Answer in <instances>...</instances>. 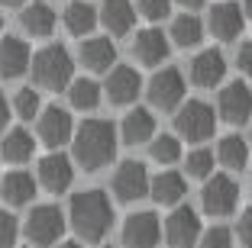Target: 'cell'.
<instances>
[{
	"mask_svg": "<svg viewBox=\"0 0 252 248\" xmlns=\"http://www.w3.org/2000/svg\"><path fill=\"white\" fill-rule=\"evenodd\" d=\"M139 87H142V78H139V71L129 68V65H117L110 71V78H107V97H110V103H117V107L133 103L136 97H139Z\"/></svg>",
	"mask_w": 252,
	"mask_h": 248,
	"instance_id": "cell-16",
	"label": "cell"
},
{
	"mask_svg": "<svg viewBox=\"0 0 252 248\" xmlns=\"http://www.w3.org/2000/svg\"><path fill=\"white\" fill-rule=\"evenodd\" d=\"M217 161L230 171H243L246 161H249V142L243 136H223L220 145H217Z\"/></svg>",
	"mask_w": 252,
	"mask_h": 248,
	"instance_id": "cell-26",
	"label": "cell"
},
{
	"mask_svg": "<svg viewBox=\"0 0 252 248\" xmlns=\"http://www.w3.org/2000/svg\"><path fill=\"white\" fill-rule=\"evenodd\" d=\"M175 129H178L181 139L188 142H204L214 136L217 129V116H214V107L204 100H188L178 107V116H175Z\"/></svg>",
	"mask_w": 252,
	"mask_h": 248,
	"instance_id": "cell-5",
	"label": "cell"
},
{
	"mask_svg": "<svg viewBox=\"0 0 252 248\" xmlns=\"http://www.w3.org/2000/svg\"><path fill=\"white\" fill-rule=\"evenodd\" d=\"M13 113H16L20 119H32V116H39V113H42V100H39V90H32V87L16 90V97H13Z\"/></svg>",
	"mask_w": 252,
	"mask_h": 248,
	"instance_id": "cell-31",
	"label": "cell"
},
{
	"mask_svg": "<svg viewBox=\"0 0 252 248\" xmlns=\"http://www.w3.org/2000/svg\"><path fill=\"white\" fill-rule=\"evenodd\" d=\"M74 161L84 171H100L117 158V126L110 119H84L71 136Z\"/></svg>",
	"mask_w": 252,
	"mask_h": 248,
	"instance_id": "cell-1",
	"label": "cell"
},
{
	"mask_svg": "<svg viewBox=\"0 0 252 248\" xmlns=\"http://www.w3.org/2000/svg\"><path fill=\"white\" fill-rule=\"evenodd\" d=\"M30 61H32V52L23 39L16 36L0 39V78H7V81L23 78L30 71Z\"/></svg>",
	"mask_w": 252,
	"mask_h": 248,
	"instance_id": "cell-15",
	"label": "cell"
},
{
	"mask_svg": "<svg viewBox=\"0 0 252 248\" xmlns=\"http://www.w3.org/2000/svg\"><path fill=\"white\" fill-rule=\"evenodd\" d=\"M162 239V222H158L156 213H133V216L123 222V245L126 248H156Z\"/></svg>",
	"mask_w": 252,
	"mask_h": 248,
	"instance_id": "cell-10",
	"label": "cell"
},
{
	"mask_svg": "<svg viewBox=\"0 0 252 248\" xmlns=\"http://www.w3.org/2000/svg\"><path fill=\"white\" fill-rule=\"evenodd\" d=\"M74 181V165L68 155L52 152L39 161V184H42L49 193H65Z\"/></svg>",
	"mask_w": 252,
	"mask_h": 248,
	"instance_id": "cell-13",
	"label": "cell"
},
{
	"mask_svg": "<svg viewBox=\"0 0 252 248\" xmlns=\"http://www.w3.org/2000/svg\"><path fill=\"white\" fill-rule=\"evenodd\" d=\"M236 235L243 242V248H252V206L239 216V226H236Z\"/></svg>",
	"mask_w": 252,
	"mask_h": 248,
	"instance_id": "cell-36",
	"label": "cell"
},
{
	"mask_svg": "<svg viewBox=\"0 0 252 248\" xmlns=\"http://www.w3.org/2000/svg\"><path fill=\"white\" fill-rule=\"evenodd\" d=\"M133 55L142 61V65L156 68L168 58V36L162 29H142L136 32V42H133Z\"/></svg>",
	"mask_w": 252,
	"mask_h": 248,
	"instance_id": "cell-18",
	"label": "cell"
},
{
	"mask_svg": "<svg viewBox=\"0 0 252 248\" xmlns=\"http://www.w3.org/2000/svg\"><path fill=\"white\" fill-rule=\"evenodd\" d=\"M97 23H104L107 32H113V36H126L136 26V10L129 0H104Z\"/></svg>",
	"mask_w": 252,
	"mask_h": 248,
	"instance_id": "cell-21",
	"label": "cell"
},
{
	"mask_svg": "<svg viewBox=\"0 0 252 248\" xmlns=\"http://www.w3.org/2000/svg\"><path fill=\"white\" fill-rule=\"evenodd\" d=\"M149 193H152V200L162 203V206H178L181 200H185V193H188V181H185V174H178V171H162L158 177L149 181Z\"/></svg>",
	"mask_w": 252,
	"mask_h": 248,
	"instance_id": "cell-20",
	"label": "cell"
},
{
	"mask_svg": "<svg viewBox=\"0 0 252 248\" xmlns=\"http://www.w3.org/2000/svg\"><path fill=\"white\" fill-rule=\"evenodd\" d=\"M81 65L88 68V71H110L113 61H117V49H113L110 39H84L81 42Z\"/></svg>",
	"mask_w": 252,
	"mask_h": 248,
	"instance_id": "cell-22",
	"label": "cell"
},
{
	"mask_svg": "<svg viewBox=\"0 0 252 248\" xmlns=\"http://www.w3.org/2000/svg\"><path fill=\"white\" fill-rule=\"evenodd\" d=\"M68 100L74 110H97L100 103V84L91 78H74L68 84Z\"/></svg>",
	"mask_w": 252,
	"mask_h": 248,
	"instance_id": "cell-29",
	"label": "cell"
},
{
	"mask_svg": "<svg viewBox=\"0 0 252 248\" xmlns=\"http://www.w3.org/2000/svg\"><path fill=\"white\" fill-rule=\"evenodd\" d=\"M32 152H36V142L26 129H10L3 136V145H0V158L13 161V165H23V161H30Z\"/></svg>",
	"mask_w": 252,
	"mask_h": 248,
	"instance_id": "cell-25",
	"label": "cell"
},
{
	"mask_svg": "<svg viewBox=\"0 0 252 248\" xmlns=\"http://www.w3.org/2000/svg\"><path fill=\"white\" fill-rule=\"evenodd\" d=\"M139 13L152 23L165 20V16L171 13V0H139Z\"/></svg>",
	"mask_w": 252,
	"mask_h": 248,
	"instance_id": "cell-35",
	"label": "cell"
},
{
	"mask_svg": "<svg viewBox=\"0 0 252 248\" xmlns=\"http://www.w3.org/2000/svg\"><path fill=\"white\" fill-rule=\"evenodd\" d=\"M181 7H188V10H194V7H204V3H207V0H178Z\"/></svg>",
	"mask_w": 252,
	"mask_h": 248,
	"instance_id": "cell-39",
	"label": "cell"
},
{
	"mask_svg": "<svg viewBox=\"0 0 252 248\" xmlns=\"http://www.w3.org/2000/svg\"><path fill=\"white\" fill-rule=\"evenodd\" d=\"M185 171H188V177H204V181H207V177L214 174V152H207V148L191 152L188 161H185Z\"/></svg>",
	"mask_w": 252,
	"mask_h": 248,
	"instance_id": "cell-32",
	"label": "cell"
},
{
	"mask_svg": "<svg viewBox=\"0 0 252 248\" xmlns=\"http://www.w3.org/2000/svg\"><path fill=\"white\" fill-rule=\"evenodd\" d=\"M226 74V58L217 49H204L197 58L191 61V81L197 87H217Z\"/></svg>",
	"mask_w": 252,
	"mask_h": 248,
	"instance_id": "cell-17",
	"label": "cell"
},
{
	"mask_svg": "<svg viewBox=\"0 0 252 248\" xmlns=\"http://www.w3.org/2000/svg\"><path fill=\"white\" fill-rule=\"evenodd\" d=\"M200 248H233V232L226 226H214L200 232Z\"/></svg>",
	"mask_w": 252,
	"mask_h": 248,
	"instance_id": "cell-34",
	"label": "cell"
},
{
	"mask_svg": "<svg viewBox=\"0 0 252 248\" xmlns=\"http://www.w3.org/2000/svg\"><path fill=\"white\" fill-rule=\"evenodd\" d=\"M149 171L142 161H123L117 171H113V197L120 200V203H136V200H142L149 193Z\"/></svg>",
	"mask_w": 252,
	"mask_h": 248,
	"instance_id": "cell-8",
	"label": "cell"
},
{
	"mask_svg": "<svg viewBox=\"0 0 252 248\" xmlns=\"http://www.w3.org/2000/svg\"><path fill=\"white\" fill-rule=\"evenodd\" d=\"M207 26L220 42H233V39L243 32L246 16H243V10H239V3H214V7H210V16H207Z\"/></svg>",
	"mask_w": 252,
	"mask_h": 248,
	"instance_id": "cell-14",
	"label": "cell"
},
{
	"mask_svg": "<svg viewBox=\"0 0 252 248\" xmlns=\"http://www.w3.org/2000/svg\"><path fill=\"white\" fill-rule=\"evenodd\" d=\"M0 29H3V16H0Z\"/></svg>",
	"mask_w": 252,
	"mask_h": 248,
	"instance_id": "cell-44",
	"label": "cell"
},
{
	"mask_svg": "<svg viewBox=\"0 0 252 248\" xmlns=\"http://www.w3.org/2000/svg\"><path fill=\"white\" fill-rule=\"evenodd\" d=\"M32 81L45 90H62L74 81V58L68 55L65 45H45L42 52H36L30 61Z\"/></svg>",
	"mask_w": 252,
	"mask_h": 248,
	"instance_id": "cell-3",
	"label": "cell"
},
{
	"mask_svg": "<svg viewBox=\"0 0 252 248\" xmlns=\"http://www.w3.org/2000/svg\"><path fill=\"white\" fill-rule=\"evenodd\" d=\"M94 26H97V10L91 7V3H84V0L68 3V10H65V29L71 32V36H88Z\"/></svg>",
	"mask_w": 252,
	"mask_h": 248,
	"instance_id": "cell-27",
	"label": "cell"
},
{
	"mask_svg": "<svg viewBox=\"0 0 252 248\" xmlns=\"http://www.w3.org/2000/svg\"><path fill=\"white\" fill-rule=\"evenodd\" d=\"M217 110H220V116L233 126L252 119V90L246 87L243 81L226 84V87L220 90V97H217Z\"/></svg>",
	"mask_w": 252,
	"mask_h": 248,
	"instance_id": "cell-11",
	"label": "cell"
},
{
	"mask_svg": "<svg viewBox=\"0 0 252 248\" xmlns=\"http://www.w3.org/2000/svg\"><path fill=\"white\" fill-rule=\"evenodd\" d=\"M171 39H175V45H181V49H194V45H200V39H204V23L194 13L178 16V20L171 23Z\"/></svg>",
	"mask_w": 252,
	"mask_h": 248,
	"instance_id": "cell-28",
	"label": "cell"
},
{
	"mask_svg": "<svg viewBox=\"0 0 252 248\" xmlns=\"http://www.w3.org/2000/svg\"><path fill=\"white\" fill-rule=\"evenodd\" d=\"M23 29L30 32V36H52L55 29V10L49 7V3H42V0H32V3H26L23 7Z\"/></svg>",
	"mask_w": 252,
	"mask_h": 248,
	"instance_id": "cell-24",
	"label": "cell"
},
{
	"mask_svg": "<svg viewBox=\"0 0 252 248\" xmlns=\"http://www.w3.org/2000/svg\"><path fill=\"white\" fill-rule=\"evenodd\" d=\"M200 216L191 210V206H178L165 219V239H168L171 248H194L200 242Z\"/></svg>",
	"mask_w": 252,
	"mask_h": 248,
	"instance_id": "cell-9",
	"label": "cell"
},
{
	"mask_svg": "<svg viewBox=\"0 0 252 248\" xmlns=\"http://www.w3.org/2000/svg\"><path fill=\"white\" fill-rule=\"evenodd\" d=\"M0 197L7 200L10 206H26L36 197V181L26 171H10L3 181H0Z\"/></svg>",
	"mask_w": 252,
	"mask_h": 248,
	"instance_id": "cell-23",
	"label": "cell"
},
{
	"mask_svg": "<svg viewBox=\"0 0 252 248\" xmlns=\"http://www.w3.org/2000/svg\"><path fill=\"white\" fill-rule=\"evenodd\" d=\"M0 3H3V7H23L26 0H0Z\"/></svg>",
	"mask_w": 252,
	"mask_h": 248,
	"instance_id": "cell-41",
	"label": "cell"
},
{
	"mask_svg": "<svg viewBox=\"0 0 252 248\" xmlns=\"http://www.w3.org/2000/svg\"><path fill=\"white\" fill-rule=\"evenodd\" d=\"M185 74L178 71V68H162V71L152 74V81H149V103L156 110H175L181 107V100H185Z\"/></svg>",
	"mask_w": 252,
	"mask_h": 248,
	"instance_id": "cell-6",
	"label": "cell"
},
{
	"mask_svg": "<svg viewBox=\"0 0 252 248\" xmlns=\"http://www.w3.org/2000/svg\"><path fill=\"white\" fill-rule=\"evenodd\" d=\"M68 219H71V229L84 242H100L113 226L110 197L104 190H81V193H74L71 206H68Z\"/></svg>",
	"mask_w": 252,
	"mask_h": 248,
	"instance_id": "cell-2",
	"label": "cell"
},
{
	"mask_svg": "<svg viewBox=\"0 0 252 248\" xmlns=\"http://www.w3.org/2000/svg\"><path fill=\"white\" fill-rule=\"evenodd\" d=\"M249 145H252V129H249Z\"/></svg>",
	"mask_w": 252,
	"mask_h": 248,
	"instance_id": "cell-43",
	"label": "cell"
},
{
	"mask_svg": "<svg viewBox=\"0 0 252 248\" xmlns=\"http://www.w3.org/2000/svg\"><path fill=\"white\" fill-rule=\"evenodd\" d=\"M55 248H81L78 242H62V245H55Z\"/></svg>",
	"mask_w": 252,
	"mask_h": 248,
	"instance_id": "cell-42",
	"label": "cell"
},
{
	"mask_svg": "<svg viewBox=\"0 0 252 248\" xmlns=\"http://www.w3.org/2000/svg\"><path fill=\"white\" fill-rule=\"evenodd\" d=\"M74 136V123H71V113L62 107H45L39 113V139L45 142L49 148H59L65 142H71Z\"/></svg>",
	"mask_w": 252,
	"mask_h": 248,
	"instance_id": "cell-12",
	"label": "cell"
},
{
	"mask_svg": "<svg viewBox=\"0 0 252 248\" xmlns=\"http://www.w3.org/2000/svg\"><path fill=\"white\" fill-rule=\"evenodd\" d=\"M7 119H10V103H7V97L0 94V132L7 129Z\"/></svg>",
	"mask_w": 252,
	"mask_h": 248,
	"instance_id": "cell-38",
	"label": "cell"
},
{
	"mask_svg": "<svg viewBox=\"0 0 252 248\" xmlns=\"http://www.w3.org/2000/svg\"><path fill=\"white\" fill-rule=\"evenodd\" d=\"M20 239V222H16L13 213L0 210V248H13Z\"/></svg>",
	"mask_w": 252,
	"mask_h": 248,
	"instance_id": "cell-33",
	"label": "cell"
},
{
	"mask_svg": "<svg viewBox=\"0 0 252 248\" xmlns=\"http://www.w3.org/2000/svg\"><path fill=\"white\" fill-rule=\"evenodd\" d=\"M30 245H39V248H49L62 239L65 232V213L52 203H42V206H32V213L26 216V226H23Z\"/></svg>",
	"mask_w": 252,
	"mask_h": 248,
	"instance_id": "cell-4",
	"label": "cell"
},
{
	"mask_svg": "<svg viewBox=\"0 0 252 248\" xmlns=\"http://www.w3.org/2000/svg\"><path fill=\"white\" fill-rule=\"evenodd\" d=\"M200 203H204V213H210V216H230L239 203L236 181L230 174H210L200 190Z\"/></svg>",
	"mask_w": 252,
	"mask_h": 248,
	"instance_id": "cell-7",
	"label": "cell"
},
{
	"mask_svg": "<svg viewBox=\"0 0 252 248\" xmlns=\"http://www.w3.org/2000/svg\"><path fill=\"white\" fill-rule=\"evenodd\" d=\"M236 65H239V71H243V74H249V78H252V39H249V42H243V49H239V55H236Z\"/></svg>",
	"mask_w": 252,
	"mask_h": 248,
	"instance_id": "cell-37",
	"label": "cell"
},
{
	"mask_svg": "<svg viewBox=\"0 0 252 248\" xmlns=\"http://www.w3.org/2000/svg\"><path fill=\"white\" fill-rule=\"evenodd\" d=\"M149 155L158 165H175L181 158V142L175 136H156V139L149 142Z\"/></svg>",
	"mask_w": 252,
	"mask_h": 248,
	"instance_id": "cell-30",
	"label": "cell"
},
{
	"mask_svg": "<svg viewBox=\"0 0 252 248\" xmlns=\"http://www.w3.org/2000/svg\"><path fill=\"white\" fill-rule=\"evenodd\" d=\"M107 248H113V245H107Z\"/></svg>",
	"mask_w": 252,
	"mask_h": 248,
	"instance_id": "cell-45",
	"label": "cell"
},
{
	"mask_svg": "<svg viewBox=\"0 0 252 248\" xmlns=\"http://www.w3.org/2000/svg\"><path fill=\"white\" fill-rule=\"evenodd\" d=\"M239 10H243V16H249V20H252V0H243V7H239Z\"/></svg>",
	"mask_w": 252,
	"mask_h": 248,
	"instance_id": "cell-40",
	"label": "cell"
},
{
	"mask_svg": "<svg viewBox=\"0 0 252 248\" xmlns=\"http://www.w3.org/2000/svg\"><path fill=\"white\" fill-rule=\"evenodd\" d=\"M120 139L126 145H142V142H152L156 139V116L149 113V110L136 107L126 113L123 126H120Z\"/></svg>",
	"mask_w": 252,
	"mask_h": 248,
	"instance_id": "cell-19",
	"label": "cell"
}]
</instances>
